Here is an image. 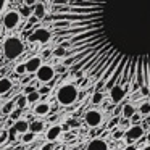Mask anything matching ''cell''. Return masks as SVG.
I'll use <instances>...</instances> for the list:
<instances>
[{
    "label": "cell",
    "instance_id": "1",
    "mask_svg": "<svg viewBox=\"0 0 150 150\" xmlns=\"http://www.w3.org/2000/svg\"><path fill=\"white\" fill-rule=\"evenodd\" d=\"M44 21L66 49L63 65L95 82L150 95V0H50Z\"/></svg>",
    "mask_w": 150,
    "mask_h": 150
},
{
    "label": "cell",
    "instance_id": "2",
    "mask_svg": "<svg viewBox=\"0 0 150 150\" xmlns=\"http://www.w3.org/2000/svg\"><path fill=\"white\" fill-rule=\"evenodd\" d=\"M55 97H57V102H58L62 107H69V105H73L76 100H78L79 91H78V87H76L74 84L65 82V84H62L58 89H57Z\"/></svg>",
    "mask_w": 150,
    "mask_h": 150
},
{
    "label": "cell",
    "instance_id": "3",
    "mask_svg": "<svg viewBox=\"0 0 150 150\" xmlns=\"http://www.w3.org/2000/svg\"><path fill=\"white\" fill-rule=\"evenodd\" d=\"M24 52V42L16 36H10L4 42V57L7 60H15Z\"/></svg>",
    "mask_w": 150,
    "mask_h": 150
},
{
    "label": "cell",
    "instance_id": "4",
    "mask_svg": "<svg viewBox=\"0 0 150 150\" xmlns=\"http://www.w3.org/2000/svg\"><path fill=\"white\" fill-rule=\"evenodd\" d=\"M21 21V13L16 10H8L2 16V26L5 29H15Z\"/></svg>",
    "mask_w": 150,
    "mask_h": 150
},
{
    "label": "cell",
    "instance_id": "5",
    "mask_svg": "<svg viewBox=\"0 0 150 150\" xmlns=\"http://www.w3.org/2000/svg\"><path fill=\"white\" fill-rule=\"evenodd\" d=\"M34 74H36V79L39 82L47 84V82L53 81V78H55V68H53L52 65H40L39 69H37Z\"/></svg>",
    "mask_w": 150,
    "mask_h": 150
},
{
    "label": "cell",
    "instance_id": "6",
    "mask_svg": "<svg viewBox=\"0 0 150 150\" xmlns=\"http://www.w3.org/2000/svg\"><path fill=\"white\" fill-rule=\"evenodd\" d=\"M84 121H86V124H87L89 127H98L102 123H103V115H102V111L92 108V110L86 111Z\"/></svg>",
    "mask_w": 150,
    "mask_h": 150
},
{
    "label": "cell",
    "instance_id": "7",
    "mask_svg": "<svg viewBox=\"0 0 150 150\" xmlns=\"http://www.w3.org/2000/svg\"><path fill=\"white\" fill-rule=\"evenodd\" d=\"M50 39H52V33L47 28H37V29H34L33 34L28 36V42H37L39 40L42 44H47Z\"/></svg>",
    "mask_w": 150,
    "mask_h": 150
},
{
    "label": "cell",
    "instance_id": "8",
    "mask_svg": "<svg viewBox=\"0 0 150 150\" xmlns=\"http://www.w3.org/2000/svg\"><path fill=\"white\" fill-rule=\"evenodd\" d=\"M144 136V127L140 124H132L129 129L124 132V137H126L127 142H132V140H137Z\"/></svg>",
    "mask_w": 150,
    "mask_h": 150
},
{
    "label": "cell",
    "instance_id": "9",
    "mask_svg": "<svg viewBox=\"0 0 150 150\" xmlns=\"http://www.w3.org/2000/svg\"><path fill=\"white\" fill-rule=\"evenodd\" d=\"M108 91H110V98H111L113 103H120V102L124 98V95H126V89H124L123 86H120V84L111 86Z\"/></svg>",
    "mask_w": 150,
    "mask_h": 150
},
{
    "label": "cell",
    "instance_id": "10",
    "mask_svg": "<svg viewBox=\"0 0 150 150\" xmlns=\"http://www.w3.org/2000/svg\"><path fill=\"white\" fill-rule=\"evenodd\" d=\"M86 150H110V145L105 139L102 137H95L89 142V145L86 147Z\"/></svg>",
    "mask_w": 150,
    "mask_h": 150
},
{
    "label": "cell",
    "instance_id": "11",
    "mask_svg": "<svg viewBox=\"0 0 150 150\" xmlns=\"http://www.w3.org/2000/svg\"><path fill=\"white\" fill-rule=\"evenodd\" d=\"M50 110H52V107L49 102H36L34 103V115H37V116H47Z\"/></svg>",
    "mask_w": 150,
    "mask_h": 150
},
{
    "label": "cell",
    "instance_id": "12",
    "mask_svg": "<svg viewBox=\"0 0 150 150\" xmlns=\"http://www.w3.org/2000/svg\"><path fill=\"white\" fill-rule=\"evenodd\" d=\"M24 65H26V73L34 74V73L39 69V66L42 65V58H40V57H31Z\"/></svg>",
    "mask_w": 150,
    "mask_h": 150
},
{
    "label": "cell",
    "instance_id": "13",
    "mask_svg": "<svg viewBox=\"0 0 150 150\" xmlns=\"http://www.w3.org/2000/svg\"><path fill=\"white\" fill-rule=\"evenodd\" d=\"M62 131H63V127L58 126V124L49 127V129H47V132H45V139L49 140V142H53V140H57L60 136H62Z\"/></svg>",
    "mask_w": 150,
    "mask_h": 150
},
{
    "label": "cell",
    "instance_id": "14",
    "mask_svg": "<svg viewBox=\"0 0 150 150\" xmlns=\"http://www.w3.org/2000/svg\"><path fill=\"white\" fill-rule=\"evenodd\" d=\"M13 129L16 131L18 134H24L26 131H29V121L23 120V118H18L13 124Z\"/></svg>",
    "mask_w": 150,
    "mask_h": 150
},
{
    "label": "cell",
    "instance_id": "15",
    "mask_svg": "<svg viewBox=\"0 0 150 150\" xmlns=\"http://www.w3.org/2000/svg\"><path fill=\"white\" fill-rule=\"evenodd\" d=\"M11 89H13V81H11L10 78H7V76L0 78V95L8 94Z\"/></svg>",
    "mask_w": 150,
    "mask_h": 150
},
{
    "label": "cell",
    "instance_id": "16",
    "mask_svg": "<svg viewBox=\"0 0 150 150\" xmlns=\"http://www.w3.org/2000/svg\"><path fill=\"white\" fill-rule=\"evenodd\" d=\"M44 127H45V123L44 121H31L29 123V131L34 134H39L44 131Z\"/></svg>",
    "mask_w": 150,
    "mask_h": 150
},
{
    "label": "cell",
    "instance_id": "17",
    "mask_svg": "<svg viewBox=\"0 0 150 150\" xmlns=\"http://www.w3.org/2000/svg\"><path fill=\"white\" fill-rule=\"evenodd\" d=\"M26 100H28V105H34L36 102H39L40 100V94H39V91H33V92H29V94H26Z\"/></svg>",
    "mask_w": 150,
    "mask_h": 150
},
{
    "label": "cell",
    "instance_id": "18",
    "mask_svg": "<svg viewBox=\"0 0 150 150\" xmlns=\"http://www.w3.org/2000/svg\"><path fill=\"white\" fill-rule=\"evenodd\" d=\"M121 113H123V118H127V120H129V118L136 113V108H134V105L126 103L123 108H121Z\"/></svg>",
    "mask_w": 150,
    "mask_h": 150
},
{
    "label": "cell",
    "instance_id": "19",
    "mask_svg": "<svg viewBox=\"0 0 150 150\" xmlns=\"http://www.w3.org/2000/svg\"><path fill=\"white\" fill-rule=\"evenodd\" d=\"M34 16L39 18V20H42V18L45 16V8H44L42 2H37V4H36V8H34Z\"/></svg>",
    "mask_w": 150,
    "mask_h": 150
},
{
    "label": "cell",
    "instance_id": "20",
    "mask_svg": "<svg viewBox=\"0 0 150 150\" xmlns=\"http://www.w3.org/2000/svg\"><path fill=\"white\" fill-rule=\"evenodd\" d=\"M34 137H36V134H34V132L26 131L24 134H21V142H23V144H29V142H33V140H34Z\"/></svg>",
    "mask_w": 150,
    "mask_h": 150
},
{
    "label": "cell",
    "instance_id": "21",
    "mask_svg": "<svg viewBox=\"0 0 150 150\" xmlns=\"http://www.w3.org/2000/svg\"><path fill=\"white\" fill-rule=\"evenodd\" d=\"M15 103H16V108H21V110H24V108L28 107V100H26V95H20V97L15 100Z\"/></svg>",
    "mask_w": 150,
    "mask_h": 150
},
{
    "label": "cell",
    "instance_id": "22",
    "mask_svg": "<svg viewBox=\"0 0 150 150\" xmlns=\"http://www.w3.org/2000/svg\"><path fill=\"white\" fill-rule=\"evenodd\" d=\"M139 113H140V116H147V115H150V102H144V103L140 105Z\"/></svg>",
    "mask_w": 150,
    "mask_h": 150
},
{
    "label": "cell",
    "instance_id": "23",
    "mask_svg": "<svg viewBox=\"0 0 150 150\" xmlns=\"http://www.w3.org/2000/svg\"><path fill=\"white\" fill-rule=\"evenodd\" d=\"M102 100H103V94H102V91H95L94 95H92V103L98 105V103H102Z\"/></svg>",
    "mask_w": 150,
    "mask_h": 150
},
{
    "label": "cell",
    "instance_id": "24",
    "mask_svg": "<svg viewBox=\"0 0 150 150\" xmlns=\"http://www.w3.org/2000/svg\"><path fill=\"white\" fill-rule=\"evenodd\" d=\"M65 53H66V49H65V47H62V45H57V49L52 50V55L53 57H65Z\"/></svg>",
    "mask_w": 150,
    "mask_h": 150
},
{
    "label": "cell",
    "instance_id": "25",
    "mask_svg": "<svg viewBox=\"0 0 150 150\" xmlns=\"http://www.w3.org/2000/svg\"><path fill=\"white\" fill-rule=\"evenodd\" d=\"M15 73H16L18 76L26 74V65H24V63H21V65H16V66H15Z\"/></svg>",
    "mask_w": 150,
    "mask_h": 150
},
{
    "label": "cell",
    "instance_id": "26",
    "mask_svg": "<svg viewBox=\"0 0 150 150\" xmlns=\"http://www.w3.org/2000/svg\"><path fill=\"white\" fill-rule=\"evenodd\" d=\"M21 108H13V110L10 111V118H11V121H16L18 118H20V115H21Z\"/></svg>",
    "mask_w": 150,
    "mask_h": 150
},
{
    "label": "cell",
    "instance_id": "27",
    "mask_svg": "<svg viewBox=\"0 0 150 150\" xmlns=\"http://www.w3.org/2000/svg\"><path fill=\"white\" fill-rule=\"evenodd\" d=\"M8 2H10V0H0V20H2V16H4L5 10H7Z\"/></svg>",
    "mask_w": 150,
    "mask_h": 150
},
{
    "label": "cell",
    "instance_id": "28",
    "mask_svg": "<svg viewBox=\"0 0 150 150\" xmlns=\"http://www.w3.org/2000/svg\"><path fill=\"white\" fill-rule=\"evenodd\" d=\"M15 108V100H10V102H7V105L4 107V113L5 115H10V111Z\"/></svg>",
    "mask_w": 150,
    "mask_h": 150
},
{
    "label": "cell",
    "instance_id": "29",
    "mask_svg": "<svg viewBox=\"0 0 150 150\" xmlns=\"http://www.w3.org/2000/svg\"><path fill=\"white\" fill-rule=\"evenodd\" d=\"M66 71H68V68H66L63 63H62V65H57L55 66V73H58V74H63V73H66Z\"/></svg>",
    "mask_w": 150,
    "mask_h": 150
},
{
    "label": "cell",
    "instance_id": "30",
    "mask_svg": "<svg viewBox=\"0 0 150 150\" xmlns=\"http://www.w3.org/2000/svg\"><path fill=\"white\" fill-rule=\"evenodd\" d=\"M129 120H131V123H132V124H139L140 123V113H134Z\"/></svg>",
    "mask_w": 150,
    "mask_h": 150
},
{
    "label": "cell",
    "instance_id": "31",
    "mask_svg": "<svg viewBox=\"0 0 150 150\" xmlns=\"http://www.w3.org/2000/svg\"><path fill=\"white\" fill-rule=\"evenodd\" d=\"M33 91H36V87H34V86H26V87H24V95L29 94V92H33Z\"/></svg>",
    "mask_w": 150,
    "mask_h": 150
},
{
    "label": "cell",
    "instance_id": "32",
    "mask_svg": "<svg viewBox=\"0 0 150 150\" xmlns=\"http://www.w3.org/2000/svg\"><path fill=\"white\" fill-rule=\"evenodd\" d=\"M49 92H50V87H40V89H39V94H40V95L49 94Z\"/></svg>",
    "mask_w": 150,
    "mask_h": 150
},
{
    "label": "cell",
    "instance_id": "33",
    "mask_svg": "<svg viewBox=\"0 0 150 150\" xmlns=\"http://www.w3.org/2000/svg\"><path fill=\"white\" fill-rule=\"evenodd\" d=\"M118 123H120V118H113V120H111V123L108 124V127H113V126H116Z\"/></svg>",
    "mask_w": 150,
    "mask_h": 150
},
{
    "label": "cell",
    "instance_id": "34",
    "mask_svg": "<svg viewBox=\"0 0 150 150\" xmlns=\"http://www.w3.org/2000/svg\"><path fill=\"white\" fill-rule=\"evenodd\" d=\"M113 137H115V139H120V137H123V131H120V129L115 131V132H113Z\"/></svg>",
    "mask_w": 150,
    "mask_h": 150
},
{
    "label": "cell",
    "instance_id": "35",
    "mask_svg": "<svg viewBox=\"0 0 150 150\" xmlns=\"http://www.w3.org/2000/svg\"><path fill=\"white\" fill-rule=\"evenodd\" d=\"M50 55H52V50H50V49L44 50V53H42V57H44V58H49Z\"/></svg>",
    "mask_w": 150,
    "mask_h": 150
},
{
    "label": "cell",
    "instance_id": "36",
    "mask_svg": "<svg viewBox=\"0 0 150 150\" xmlns=\"http://www.w3.org/2000/svg\"><path fill=\"white\" fill-rule=\"evenodd\" d=\"M50 149H52V144H47L45 147H42V150H50Z\"/></svg>",
    "mask_w": 150,
    "mask_h": 150
},
{
    "label": "cell",
    "instance_id": "37",
    "mask_svg": "<svg viewBox=\"0 0 150 150\" xmlns=\"http://www.w3.org/2000/svg\"><path fill=\"white\" fill-rule=\"evenodd\" d=\"M124 150H137V149H136V147H134V145H127V147H126V149H124Z\"/></svg>",
    "mask_w": 150,
    "mask_h": 150
},
{
    "label": "cell",
    "instance_id": "38",
    "mask_svg": "<svg viewBox=\"0 0 150 150\" xmlns=\"http://www.w3.org/2000/svg\"><path fill=\"white\" fill-rule=\"evenodd\" d=\"M142 150H150V145H147V147H144Z\"/></svg>",
    "mask_w": 150,
    "mask_h": 150
},
{
    "label": "cell",
    "instance_id": "39",
    "mask_svg": "<svg viewBox=\"0 0 150 150\" xmlns=\"http://www.w3.org/2000/svg\"><path fill=\"white\" fill-rule=\"evenodd\" d=\"M147 140H149V142H150V132L147 134Z\"/></svg>",
    "mask_w": 150,
    "mask_h": 150
},
{
    "label": "cell",
    "instance_id": "40",
    "mask_svg": "<svg viewBox=\"0 0 150 150\" xmlns=\"http://www.w3.org/2000/svg\"><path fill=\"white\" fill-rule=\"evenodd\" d=\"M0 34H2V28H0Z\"/></svg>",
    "mask_w": 150,
    "mask_h": 150
},
{
    "label": "cell",
    "instance_id": "41",
    "mask_svg": "<svg viewBox=\"0 0 150 150\" xmlns=\"http://www.w3.org/2000/svg\"><path fill=\"white\" fill-rule=\"evenodd\" d=\"M0 144H2V142H0Z\"/></svg>",
    "mask_w": 150,
    "mask_h": 150
}]
</instances>
